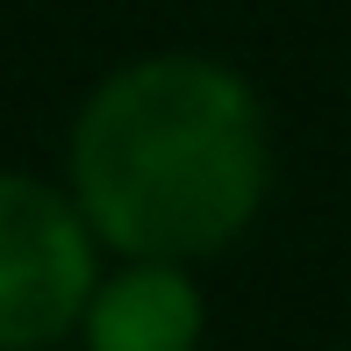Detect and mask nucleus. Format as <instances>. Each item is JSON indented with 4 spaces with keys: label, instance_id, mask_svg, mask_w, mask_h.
Returning <instances> with one entry per match:
<instances>
[{
    "label": "nucleus",
    "instance_id": "f257e3e1",
    "mask_svg": "<svg viewBox=\"0 0 351 351\" xmlns=\"http://www.w3.org/2000/svg\"><path fill=\"white\" fill-rule=\"evenodd\" d=\"M79 215L143 265L230 244L265 194V122L244 79L201 58H151L86 101L72 136Z\"/></svg>",
    "mask_w": 351,
    "mask_h": 351
},
{
    "label": "nucleus",
    "instance_id": "f03ea898",
    "mask_svg": "<svg viewBox=\"0 0 351 351\" xmlns=\"http://www.w3.org/2000/svg\"><path fill=\"white\" fill-rule=\"evenodd\" d=\"M93 301V222L65 194L0 172V351L51 344Z\"/></svg>",
    "mask_w": 351,
    "mask_h": 351
},
{
    "label": "nucleus",
    "instance_id": "7ed1b4c3",
    "mask_svg": "<svg viewBox=\"0 0 351 351\" xmlns=\"http://www.w3.org/2000/svg\"><path fill=\"white\" fill-rule=\"evenodd\" d=\"M201 294L180 265H130L86 301V351H194Z\"/></svg>",
    "mask_w": 351,
    "mask_h": 351
}]
</instances>
